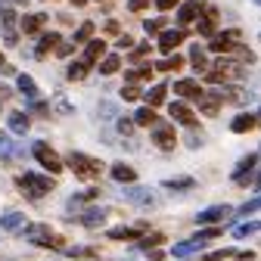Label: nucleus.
<instances>
[{
  "label": "nucleus",
  "instance_id": "30",
  "mask_svg": "<svg viewBox=\"0 0 261 261\" xmlns=\"http://www.w3.org/2000/svg\"><path fill=\"white\" fill-rule=\"evenodd\" d=\"M90 38H93V22H81L78 31H75V38H72V44L78 47V44H87Z\"/></svg>",
  "mask_w": 261,
  "mask_h": 261
},
{
  "label": "nucleus",
  "instance_id": "38",
  "mask_svg": "<svg viewBox=\"0 0 261 261\" xmlns=\"http://www.w3.org/2000/svg\"><path fill=\"white\" fill-rule=\"evenodd\" d=\"M252 233H258V221H246V224H240L237 230H233L237 240H246V237H252Z\"/></svg>",
  "mask_w": 261,
  "mask_h": 261
},
{
  "label": "nucleus",
  "instance_id": "57",
  "mask_svg": "<svg viewBox=\"0 0 261 261\" xmlns=\"http://www.w3.org/2000/svg\"><path fill=\"white\" fill-rule=\"evenodd\" d=\"M13 4H19V7H25V0H13Z\"/></svg>",
  "mask_w": 261,
  "mask_h": 261
},
{
  "label": "nucleus",
  "instance_id": "59",
  "mask_svg": "<svg viewBox=\"0 0 261 261\" xmlns=\"http://www.w3.org/2000/svg\"><path fill=\"white\" fill-rule=\"evenodd\" d=\"M255 4H258V0H255Z\"/></svg>",
  "mask_w": 261,
  "mask_h": 261
},
{
  "label": "nucleus",
  "instance_id": "6",
  "mask_svg": "<svg viewBox=\"0 0 261 261\" xmlns=\"http://www.w3.org/2000/svg\"><path fill=\"white\" fill-rule=\"evenodd\" d=\"M240 38H243L240 28L218 31V35H212V41H208V50H212V53H227V50H233V47L240 44Z\"/></svg>",
  "mask_w": 261,
  "mask_h": 261
},
{
  "label": "nucleus",
  "instance_id": "1",
  "mask_svg": "<svg viewBox=\"0 0 261 261\" xmlns=\"http://www.w3.org/2000/svg\"><path fill=\"white\" fill-rule=\"evenodd\" d=\"M202 78L208 81V84H230V81H243L246 78V69L240 62H233V59H218V62H212V69H205L202 72Z\"/></svg>",
  "mask_w": 261,
  "mask_h": 261
},
{
  "label": "nucleus",
  "instance_id": "41",
  "mask_svg": "<svg viewBox=\"0 0 261 261\" xmlns=\"http://www.w3.org/2000/svg\"><path fill=\"white\" fill-rule=\"evenodd\" d=\"M215 237H221V227H205V230H199L193 240H199V243H208V240H215Z\"/></svg>",
  "mask_w": 261,
  "mask_h": 261
},
{
  "label": "nucleus",
  "instance_id": "42",
  "mask_svg": "<svg viewBox=\"0 0 261 261\" xmlns=\"http://www.w3.org/2000/svg\"><path fill=\"white\" fill-rule=\"evenodd\" d=\"M149 53H152V47H149V41H143V44H137L134 50H130V59L137 62V59H143V56H149Z\"/></svg>",
  "mask_w": 261,
  "mask_h": 261
},
{
  "label": "nucleus",
  "instance_id": "58",
  "mask_svg": "<svg viewBox=\"0 0 261 261\" xmlns=\"http://www.w3.org/2000/svg\"><path fill=\"white\" fill-rule=\"evenodd\" d=\"M4 65H7V62H4V56H0V69H4Z\"/></svg>",
  "mask_w": 261,
  "mask_h": 261
},
{
  "label": "nucleus",
  "instance_id": "29",
  "mask_svg": "<svg viewBox=\"0 0 261 261\" xmlns=\"http://www.w3.org/2000/svg\"><path fill=\"white\" fill-rule=\"evenodd\" d=\"M19 90L28 96V100H38V84L31 75H19Z\"/></svg>",
  "mask_w": 261,
  "mask_h": 261
},
{
  "label": "nucleus",
  "instance_id": "25",
  "mask_svg": "<svg viewBox=\"0 0 261 261\" xmlns=\"http://www.w3.org/2000/svg\"><path fill=\"white\" fill-rule=\"evenodd\" d=\"M202 246H205V243H199V240H187V243H177L171 255H174V258H190V255H196V252H199Z\"/></svg>",
  "mask_w": 261,
  "mask_h": 261
},
{
  "label": "nucleus",
  "instance_id": "7",
  "mask_svg": "<svg viewBox=\"0 0 261 261\" xmlns=\"http://www.w3.org/2000/svg\"><path fill=\"white\" fill-rule=\"evenodd\" d=\"M152 143L159 146V149H174L177 146V134H174V124H159L155 130H152Z\"/></svg>",
  "mask_w": 261,
  "mask_h": 261
},
{
  "label": "nucleus",
  "instance_id": "32",
  "mask_svg": "<svg viewBox=\"0 0 261 261\" xmlns=\"http://www.w3.org/2000/svg\"><path fill=\"white\" fill-rule=\"evenodd\" d=\"M127 84H137V81H149L152 78V65H143V69H130L127 75Z\"/></svg>",
  "mask_w": 261,
  "mask_h": 261
},
{
  "label": "nucleus",
  "instance_id": "20",
  "mask_svg": "<svg viewBox=\"0 0 261 261\" xmlns=\"http://www.w3.org/2000/svg\"><path fill=\"white\" fill-rule=\"evenodd\" d=\"M205 16L196 22V31H199V35H215V22H218V10L215 7H205L202 10Z\"/></svg>",
  "mask_w": 261,
  "mask_h": 261
},
{
  "label": "nucleus",
  "instance_id": "2",
  "mask_svg": "<svg viewBox=\"0 0 261 261\" xmlns=\"http://www.w3.org/2000/svg\"><path fill=\"white\" fill-rule=\"evenodd\" d=\"M62 165H69L75 171V177H81V180H90L103 171V162L93 159V155H84V152H69V159H65Z\"/></svg>",
  "mask_w": 261,
  "mask_h": 261
},
{
  "label": "nucleus",
  "instance_id": "3",
  "mask_svg": "<svg viewBox=\"0 0 261 261\" xmlns=\"http://www.w3.org/2000/svg\"><path fill=\"white\" fill-rule=\"evenodd\" d=\"M19 187H22V193L28 196V199H41V196H47L53 190V180L44 177V174H35V171H25L19 177Z\"/></svg>",
  "mask_w": 261,
  "mask_h": 261
},
{
  "label": "nucleus",
  "instance_id": "36",
  "mask_svg": "<svg viewBox=\"0 0 261 261\" xmlns=\"http://www.w3.org/2000/svg\"><path fill=\"white\" fill-rule=\"evenodd\" d=\"M140 230H143V227H137V230H130V227H112V230H109V240H134Z\"/></svg>",
  "mask_w": 261,
  "mask_h": 261
},
{
  "label": "nucleus",
  "instance_id": "44",
  "mask_svg": "<svg viewBox=\"0 0 261 261\" xmlns=\"http://www.w3.org/2000/svg\"><path fill=\"white\" fill-rule=\"evenodd\" d=\"M0 155H4V159L13 155V140H10L7 134H0Z\"/></svg>",
  "mask_w": 261,
  "mask_h": 261
},
{
  "label": "nucleus",
  "instance_id": "51",
  "mask_svg": "<svg viewBox=\"0 0 261 261\" xmlns=\"http://www.w3.org/2000/svg\"><path fill=\"white\" fill-rule=\"evenodd\" d=\"M56 106H59V112H65V115H72V112H75V106H72L69 100H62V96L56 100Z\"/></svg>",
  "mask_w": 261,
  "mask_h": 261
},
{
  "label": "nucleus",
  "instance_id": "50",
  "mask_svg": "<svg viewBox=\"0 0 261 261\" xmlns=\"http://www.w3.org/2000/svg\"><path fill=\"white\" fill-rule=\"evenodd\" d=\"M255 212H258V196H255L252 202H246V205L240 208V215H255Z\"/></svg>",
  "mask_w": 261,
  "mask_h": 261
},
{
  "label": "nucleus",
  "instance_id": "5",
  "mask_svg": "<svg viewBox=\"0 0 261 261\" xmlns=\"http://www.w3.org/2000/svg\"><path fill=\"white\" fill-rule=\"evenodd\" d=\"M22 237H25L28 243H38V246H53V249L62 246V240L50 233L47 224H25V227H22Z\"/></svg>",
  "mask_w": 261,
  "mask_h": 261
},
{
  "label": "nucleus",
  "instance_id": "27",
  "mask_svg": "<svg viewBox=\"0 0 261 261\" xmlns=\"http://www.w3.org/2000/svg\"><path fill=\"white\" fill-rule=\"evenodd\" d=\"M28 124H31L28 112H10V130H13V134H25Z\"/></svg>",
  "mask_w": 261,
  "mask_h": 261
},
{
  "label": "nucleus",
  "instance_id": "39",
  "mask_svg": "<svg viewBox=\"0 0 261 261\" xmlns=\"http://www.w3.org/2000/svg\"><path fill=\"white\" fill-rule=\"evenodd\" d=\"M65 75H69V81H81V78L87 75V65L78 59V62H72V65H69V72H65Z\"/></svg>",
  "mask_w": 261,
  "mask_h": 261
},
{
  "label": "nucleus",
  "instance_id": "48",
  "mask_svg": "<svg viewBox=\"0 0 261 261\" xmlns=\"http://www.w3.org/2000/svg\"><path fill=\"white\" fill-rule=\"evenodd\" d=\"M146 7H149V0H127V10L130 13H143Z\"/></svg>",
  "mask_w": 261,
  "mask_h": 261
},
{
  "label": "nucleus",
  "instance_id": "53",
  "mask_svg": "<svg viewBox=\"0 0 261 261\" xmlns=\"http://www.w3.org/2000/svg\"><path fill=\"white\" fill-rule=\"evenodd\" d=\"M72 50H75V44H72V41H69V44H59V47H56V53H59V56H69Z\"/></svg>",
  "mask_w": 261,
  "mask_h": 261
},
{
  "label": "nucleus",
  "instance_id": "22",
  "mask_svg": "<svg viewBox=\"0 0 261 261\" xmlns=\"http://www.w3.org/2000/svg\"><path fill=\"white\" fill-rule=\"evenodd\" d=\"M165 96H168V87H165V84H155L152 90H146V93H143V100H146V106H149V109H155V106L165 103Z\"/></svg>",
  "mask_w": 261,
  "mask_h": 261
},
{
  "label": "nucleus",
  "instance_id": "13",
  "mask_svg": "<svg viewBox=\"0 0 261 261\" xmlns=\"http://www.w3.org/2000/svg\"><path fill=\"white\" fill-rule=\"evenodd\" d=\"M230 215H233L230 205H212V208H202L199 215H196V221H199V224H218V221L230 218Z\"/></svg>",
  "mask_w": 261,
  "mask_h": 261
},
{
  "label": "nucleus",
  "instance_id": "11",
  "mask_svg": "<svg viewBox=\"0 0 261 261\" xmlns=\"http://www.w3.org/2000/svg\"><path fill=\"white\" fill-rule=\"evenodd\" d=\"M168 90H174L177 96H184V100H199V96H202L199 81H193V78H180V81H174V87H168Z\"/></svg>",
  "mask_w": 261,
  "mask_h": 261
},
{
  "label": "nucleus",
  "instance_id": "19",
  "mask_svg": "<svg viewBox=\"0 0 261 261\" xmlns=\"http://www.w3.org/2000/svg\"><path fill=\"white\" fill-rule=\"evenodd\" d=\"M81 224L87 227V230H96V227H103L106 224V208H87L81 215Z\"/></svg>",
  "mask_w": 261,
  "mask_h": 261
},
{
  "label": "nucleus",
  "instance_id": "35",
  "mask_svg": "<svg viewBox=\"0 0 261 261\" xmlns=\"http://www.w3.org/2000/svg\"><path fill=\"white\" fill-rule=\"evenodd\" d=\"M255 168H258V152H249V155L240 162V165H237L233 177H237V174H246V171H255Z\"/></svg>",
  "mask_w": 261,
  "mask_h": 261
},
{
  "label": "nucleus",
  "instance_id": "4",
  "mask_svg": "<svg viewBox=\"0 0 261 261\" xmlns=\"http://www.w3.org/2000/svg\"><path fill=\"white\" fill-rule=\"evenodd\" d=\"M31 152H35V159L41 162V165H44L50 174H59V171L65 168V165H62V159H59V152H56L47 140H38L35 146H31Z\"/></svg>",
  "mask_w": 261,
  "mask_h": 261
},
{
  "label": "nucleus",
  "instance_id": "47",
  "mask_svg": "<svg viewBox=\"0 0 261 261\" xmlns=\"http://www.w3.org/2000/svg\"><path fill=\"white\" fill-rule=\"evenodd\" d=\"M162 240H165L162 233H149V237H143V240H140V246H143V249H149V246H159Z\"/></svg>",
  "mask_w": 261,
  "mask_h": 261
},
{
  "label": "nucleus",
  "instance_id": "9",
  "mask_svg": "<svg viewBox=\"0 0 261 261\" xmlns=\"http://www.w3.org/2000/svg\"><path fill=\"white\" fill-rule=\"evenodd\" d=\"M168 115H171V121H177V124H184V127H193V124H196V112H193L187 103H180V100H174V103L168 106Z\"/></svg>",
  "mask_w": 261,
  "mask_h": 261
},
{
  "label": "nucleus",
  "instance_id": "40",
  "mask_svg": "<svg viewBox=\"0 0 261 261\" xmlns=\"http://www.w3.org/2000/svg\"><path fill=\"white\" fill-rule=\"evenodd\" d=\"M140 96H143V90H140L137 84H124V87H121V100H127V103H130V100H140Z\"/></svg>",
  "mask_w": 261,
  "mask_h": 261
},
{
  "label": "nucleus",
  "instance_id": "16",
  "mask_svg": "<svg viewBox=\"0 0 261 261\" xmlns=\"http://www.w3.org/2000/svg\"><path fill=\"white\" fill-rule=\"evenodd\" d=\"M47 25V16L44 13H31V16H22L19 28H22V35H38V31Z\"/></svg>",
  "mask_w": 261,
  "mask_h": 261
},
{
  "label": "nucleus",
  "instance_id": "24",
  "mask_svg": "<svg viewBox=\"0 0 261 261\" xmlns=\"http://www.w3.org/2000/svg\"><path fill=\"white\" fill-rule=\"evenodd\" d=\"M22 227H25V215L22 212L0 215V230H22Z\"/></svg>",
  "mask_w": 261,
  "mask_h": 261
},
{
  "label": "nucleus",
  "instance_id": "46",
  "mask_svg": "<svg viewBox=\"0 0 261 261\" xmlns=\"http://www.w3.org/2000/svg\"><path fill=\"white\" fill-rule=\"evenodd\" d=\"M233 50H237V56H240V59H243V62H255V53H252V50H249V47H243V44H237V47H233Z\"/></svg>",
  "mask_w": 261,
  "mask_h": 261
},
{
  "label": "nucleus",
  "instance_id": "33",
  "mask_svg": "<svg viewBox=\"0 0 261 261\" xmlns=\"http://www.w3.org/2000/svg\"><path fill=\"white\" fill-rule=\"evenodd\" d=\"M155 69H159V72H177V69H184V56L174 53V56H168V59H162Z\"/></svg>",
  "mask_w": 261,
  "mask_h": 261
},
{
  "label": "nucleus",
  "instance_id": "23",
  "mask_svg": "<svg viewBox=\"0 0 261 261\" xmlns=\"http://www.w3.org/2000/svg\"><path fill=\"white\" fill-rule=\"evenodd\" d=\"M112 180H118V184H134L137 180V171L130 168V165H124V162H118V165H112Z\"/></svg>",
  "mask_w": 261,
  "mask_h": 261
},
{
  "label": "nucleus",
  "instance_id": "37",
  "mask_svg": "<svg viewBox=\"0 0 261 261\" xmlns=\"http://www.w3.org/2000/svg\"><path fill=\"white\" fill-rule=\"evenodd\" d=\"M162 187H165V190H190V187H196V180L193 177H171V180H165Z\"/></svg>",
  "mask_w": 261,
  "mask_h": 261
},
{
  "label": "nucleus",
  "instance_id": "18",
  "mask_svg": "<svg viewBox=\"0 0 261 261\" xmlns=\"http://www.w3.org/2000/svg\"><path fill=\"white\" fill-rule=\"evenodd\" d=\"M255 124H258V115L255 112H243V115H237L230 121V130H233V134H246V130H252Z\"/></svg>",
  "mask_w": 261,
  "mask_h": 261
},
{
  "label": "nucleus",
  "instance_id": "8",
  "mask_svg": "<svg viewBox=\"0 0 261 261\" xmlns=\"http://www.w3.org/2000/svg\"><path fill=\"white\" fill-rule=\"evenodd\" d=\"M205 10V4L202 0H180V10H177V22L180 25H190V22H196L199 19V13Z\"/></svg>",
  "mask_w": 261,
  "mask_h": 261
},
{
  "label": "nucleus",
  "instance_id": "52",
  "mask_svg": "<svg viewBox=\"0 0 261 261\" xmlns=\"http://www.w3.org/2000/svg\"><path fill=\"white\" fill-rule=\"evenodd\" d=\"M118 130H121V134H130V130H134V121H127V118H121V121H118Z\"/></svg>",
  "mask_w": 261,
  "mask_h": 261
},
{
  "label": "nucleus",
  "instance_id": "45",
  "mask_svg": "<svg viewBox=\"0 0 261 261\" xmlns=\"http://www.w3.org/2000/svg\"><path fill=\"white\" fill-rule=\"evenodd\" d=\"M162 25H165V19H146V22H143L146 35H155V31H162Z\"/></svg>",
  "mask_w": 261,
  "mask_h": 261
},
{
  "label": "nucleus",
  "instance_id": "31",
  "mask_svg": "<svg viewBox=\"0 0 261 261\" xmlns=\"http://www.w3.org/2000/svg\"><path fill=\"white\" fill-rule=\"evenodd\" d=\"M0 28H4V35H10V31H16V13L10 7L0 10Z\"/></svg>",
  "mask_w": 261,
  "mask_h": 261
},
{
  "label": "nucleus",
  "instance_id": "56",
  "mask_svg": "<svg viewBox=\"0 0 261 261\" xmlns=\"http://www.w3.org/2000/svg\"><path fill=\"white\" fill-rule=\"evenodd\" d=\"M87 4V0H72V7H84Z\"/></svg>",
  "mask_w": 261,
  "mask_h": 261
},
{
  "label": "nucleus",
  "instance_id": "26",
  "mask_svg": "<svg viewBox=\"0 0 261 261\" xmlns=\"http://www.w3.org/2000/svg\"><path fill=\"white\" fill-rule=\"evenodd\" d=\"M159 121V115H155V109H149V106H140L137 112H134V124L137 127H149V124H155Z\"/></svg>",
  "mask_w": 261,
  "mask_h": 261
},
{
  "label": "nucleus",
  "instance_id": "49",
  "mask_svg": "<svg viewBox=\"0 0 261 261\" xmlns=\"http://www.w3.org/2000/svg\"><path fill=\"white\" fill-rule=\"evenodd\" d=\"M155 7H159L162 13H168V10H174V7H180V0H155Z\"/></svg>",
  "mask_w": 261,
  "mask_h": 261
},
{
  "label": "nucleus",
  "instance_id": "15",
  "mask_svg": "<svg viewBox=\"0 0 261 261\" xmlns=\"http://www.w3.org/2000/svg\"><path fill=\"white\" fill-rule=\"evenodd\" d=\"M124 199L134 202V205H152L155 196H152V190H146V187H127V190H124Z\"/></svg>",
  "mask_w": 261,
  "mask_h": 261
},
{
  "label": "nucleus",
  "instance_id": "34",
  "mask_svg": "<svg viewBox=\"0 0 261 261\" xmlns=\"http://www.w3.org/2000/svg\"><path fill=\"white\" fill-rule=\"evenodd\" d=\"M118 65H121V56H118V53H112V56H103V62H100V72H103V75H115V72H118Z\"/></svg>",
  "mask_w": 261,
  "mask_h": 261
},
{
  "label": "nucleus",
  "instance_id": "21",
  "mask_svg": "<svg viewBox=\"0 0 261 261\" xmlns=\"http://www.w3.org/2000/svg\"><path fill=\"white\" fill-rule=\"evenodd\" d=\"M59 35H56V31H47V35H41V41H38V47H35V56H47L50 50H56L59 47Z\"/></svg>",
  "mask_w": 261,
  "mask_h": 261
},
{
  "label": "nucleus",
  "instance_id": "43",
  "mask_svg": "<svg viewBox=\"0 0 261 261\" xmlns=\"http://www.w3.org/2000/svg\"><path fill=\"white\" fill-rule=\"evenodd\" d=\"M230 255H237L233 249H218V252H208L205 258H199V261H224V258H230Z\"/></svg>",
  "mask_w": 261,
  "mask_h": 261
},
{
  "label": "nucleus",
  "instance_id": "10",
  "mask_svg": "<svg viewBox=\"0 0 261 261\" xmlns=\"http://www.w3.org/2000/svg\"><path fill=\"white\" fill-rule=\"evenodd\" d=\"M103 53H106V41H103V38H90V41L84 44V56H81V62L90 69L93 62H100V59H103Z\"/></svg>",
  "mask_w": 261,
  "mask_h": 261
},
{
  "label": "nucleus",
  "instance_id": "28",
  "mask_svg": "<svg viewBox=\"0 0 261 261\" xmlns=\"http://www.w3.org/2000/svg\"><path fill=\"white\" fill-rule=\"evenodd\" d=\"M190 62H193V69H196V72H205V69H208V62H205V50H202L199 44H193V50H190Z\"/></svg>",
  "mask_w": 261,
  "mask_h": 261
},
{
  "label": "nucleus",
  "instance_id": "14",
  "mask_svg": "<svg viewBox=\"0 0 261 261\" xmlns=\"http://www.w3.org/2000/svg\"><path fill=\"white\" fill-rule=\"evenodd\" d=\"M215 96L221 100V106H224V103H246V100H249V93H246L243 87H237V84H224L221 90H215Z\"/></svg>",
  "mask_w": 261,
  "mask_h": 261
},
{
  "label": "nucleus",
  "instance_id": "54",
  "mask_svg": "<svg viewBox=\"0 0 261 261\" xmlns=\"http://www.w3.org/2000/svg\"><path fill=\"white\" fill-rule=\"evenodd\" d=\"M118 50H130V35H121L118 38Z\"/></svg>",
  "mask_w": 261,
  "mask_h": 261
},
{
  "label": "nucleus",
  "instance_id": "55",
  "mask_svg": "<svg viewBox=\"0 0 261 261\" xmlns=\"http://www.w3.org/2000/svg\"><path fill=\"white\" fill-rule=\"evenodd\" d=\"M240 261H255V252H237Z\"/></svg>",
  "mask_w": 261,
  "mask_h": 261
},
{
  "label": "nucleus",
  "instance_id": "12",
  "mask_svg": "<svg viewBox=\"0 0 261 261\" xmlns=\"http://www.w3.org/2000/svg\"><path fill=\"white\" fill-rule=\"evenodd\" d=\"M184 38H187V31H184V28L162 31V35H159V50H162V53H171V50H177V47L184 44Z\"/></svg>",
  "mask_w": 261,
  "mask_h": 261
},
{
  "label": "nucleus",
  "instance_id": "17",
  "mask_svg": "<svg viewBox=\"0 0 261 261\" xmlns=\"http://www.w3.org/2000/svg\"><path fill=\"white\" fill-rule=\"evenodd\" d=\"M221 112V100L215 96V90H202L199 96V115H218Z\"/></svg>",
  "mask_w": 261,
  "mask_h": 261
}]
</instances>
